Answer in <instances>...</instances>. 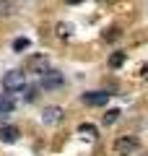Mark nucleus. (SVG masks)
Instances as JSON below:
<instances>
[{"instance_id":"nucleus-1","label":"nucleus","mask_w":148,"mask_h":156,"mask_svg":"<svg viewBox=\"0 0 148 156\" xmlns=\"http://www.w3.org/2000/svg\"><path fill=\"white\" fill-rule=\"evenodd\" d=\"M138 148H140V140L135 135H120L112 143V156H132Z\"/></svg>"},{"instance_id":"nucleus-2","label":"nucleus","mask_w":148,"mask_h":156,"mask_svg":"<svg viewBox=\"0 0 148 156\" xmlns=\"http://www.w3.org/2000/svg\"><path fill=\"white\" fill-rule=\"evenodd\" d=\"M3 89L5 94H16V91H23L26 89V76L21 70H8L3 76Z\"/></svg>"},{"instance_id":"nucleus-3","label":"nucleus","mask_w":148,"mask_h":156,"mask_svg":"<svg viewBox=\"0 0 148 156\" xmlns=\"http://www.w3.org/2000/svg\"><path fill=\"white\" fill-rule=\"evenodd\" d=\"M49 70V55L44 52H34L29 57V73H37V76H44Z\"/></svg>"},{"instance_id":"nucleus-4","label":"nucleus","mask_w":148,"mask_h":156,"mask_svg":"<svg viewBox=\"0 0 148 156\" xmlns=\"http://www.w3.org/2000/svg\"><path fill=\"white\" fill-rule=\"evenodd\" d=\"M62 83H65V78H62V73H57V70H47L42 76V89H47V91L60 89Z\"/></svg>"},{"instance_id":"nucleus-5","label":"nucleus","mask_w":148,"mask_h":156,"mask_svg":"<svg viewBox=\"0 0 148 156\" xmlns=\"http://www.w3.org/2000/svg\"><path fill=\"white\" fill-rule=\"evenodd\" d=\"M107 101H109L107 91H88V94H83V104H88V107H104Z\"/></svg>"},{"instance_id":"nucleus-6","label":"nucleus","mask_w":148,"mask_h":156,"mask_svg":"<svg viewBox=\"0 0 148 156\" xmlns=\"http://www.w3.org/2000/svg\"><path fill=\"white\" fill-rule=\"evenodd\" d=\"M62 120V109L60 107H47V109L42 112V122L44 125H57Z\"/></svg>"},{"instance_id":"nucleus-7","label":"nucleus","mask_w":148,"mask_h":156,"mask_svg":"<svg viewBox=\"0 0 148 156\" xmlns=\"http://www.w3.org/2000/svg\"><path fill=\"white\" fill-rule=\"evenodd\" d=\"M18 128H13V125H0V140L3 143H16L18 140Z\"/></svg>"},{"instance_id":"nucleus-8","label":"nucleus","mask_w":148,"mask_h":156,"mask_svg":"<svg viewBox=\"0 0 148 156\" xmlns=\"http://www.w3.org/2000/svg\"><path fill=\"white\" fill-rule=\"evenodd\" d=\"M16 109V99L13 94H0V115H11Z\"/></svg>"},{"instance_id":"nucleus-9","label":"nucleus","mask_w":148,"mask_h":156,"mask_svg":"<svg viewBox=\"0 0 148 156\" xmlns=\"http://www.w3.org/2000/svg\"><path fill=\"white\" fill-rule=\"evenodd\" d=\"M55 34H57V39H62V42H65V39H70L73 26H70V23H65V21H60V23L55 26Z\"/></svg>"},{"instance_id":"nucleus-10","label":"nucleus","mask_w":148,"mask_h":156,"mask_svg":"<svg viewBox=\"0 0 148 156\" xmlns=\"http://www.w3.org/2000/svg\"><path fill=\"white\" fill-rule=\"evenodd\" d=\"M125 60H127L125 52H112V55H109V68H122Z\"/></svg>"},{"instance_id":"nucleus-11","label":"nucleus","mask_w":148,"mask_h":156,"mask_svg":"<svg viewBox=\"0 0 148 156\" xmlns=\"http://www.w3.org/2000/svg\"><path fill=\"white\" fill-rule=\"evenodd\" d=\"M78 133H83V135H91V138H96V125H91V122H83V125H78Z\"/></svg>"},{"instance_id":"nucleus-12","label":"nucleus","mask_w":148,"mask_h":156,"mask_svg":"<svg viewBox=\"0 0 148 156\" xmlns=\"http://www.w3.org/2000/svg\"><path fill=\"white\" fill-rule=\"evenodd\" d=\"M120 115H122L120 109H109V112L104 115V125H115L117 120H120Z\"/></svg>"},{"instance_id":"nucleus-13","label":"nucleus","mask_w":148,"mask_h":156,"mask_svg":"<svg viewBox=\"0 0 148 156\" xmlns=\"http://www.w3.org/2000/svg\"><path fill=\"white\" fill-rule=\"evenodd\" d=\"M26 47H29V39L26 37H18L16 42H13V50H16V52H23Z\"/></svg>"},{"instance_id":"nucleus-14","label":"nucleus","mask_w":148,"mask_h":156,"mask_svg":"<svg viewBox=\"0 0 148 156\" xmlns=\"http://www.w3.org/2000/svg\"><path fill=\"white\" fill-rule=\"evenodd\" d=\"M115 39H120V29H107L104 31V42H115Z\"/></svg>"},{"instance_id":"nucleus-15","label":"nucleus","mask_w":148,"mask_h":156,"mask_svg":"<svg viewBox=\"0 0 148 156\" xmlns=\"http://www.w3.org/2000/svg\"><path fill=\"white\" fill-rule=\"evenodd\" d=\"M11 11H13V8H11V3H8V0H0V16H8Z\"/></svg>"},{"instance_id":"nucleus-16","label":"nucleus","mask_w":148,"mask_h":156,"mask_svg":"<svg viewBox=\"0 0 148 156\" xmlns=\"http://www.w3.org/2000/svg\"><path fill=\"white\" fill-rule=\"evenodd\" d=\"M23 91H26V94H23V96H26V101H34V99H37V89H23Z\"/></svg>"},{"instance_id":"nucleus-17","label":"nucleus","mask_w":148,"mask_h":156,"mask_svg":"<svg viewBox=\"0 0 148 156\" xmlns=\"http://www.w3.org/2000/svg\"><path fill=\"white\" fill-rule=\"evenodd\" d=\"M140 78H146V81H148V62L140 68Z\"/></svg>"},{"instance_id":"nucleus-18","label":"nucleus","mask_w":148,"mask_h":156,"mask_svg":"<svg viewBox=\"0 0 148 156\" xmlns=\"http://www.w3.org/2000/svg\"><path fill=\"white\" fill-rule=\"evenodd\" d=\"M68 3H73V5H76V3H83V0H68Z\"/></svg>"}]
</instances>
